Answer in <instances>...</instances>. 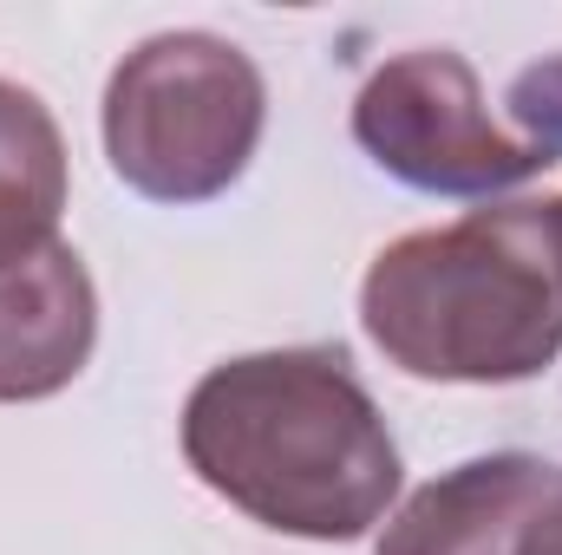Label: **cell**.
<instances>
[{
  "mask_svg": "<svg viewBox=\"0 0 562 555\" xmlns=\"http://www.w3.org/2000/svg\"><path fill=\"white\" fill-rule=\"evenodd\" d=\"M190 471L301 543H353L400 497V444L340 347L223 360L183 399Z\"/></svg>",
  "mask_w": 562,
  "mask_h": 555,
  "instance_id": "cell-1",
  "label": "cell"
},
{
  "mask_svg": "<svg viewBox=\"0 0 562 555\" xmlns=\"http://www.w3.org/2000/svg\"><path fill=\"white\" fill-rule=\"evenodd\" d=\"M360 327L386 366L438 386H517L562 353V216L550 203L471 209L373 256Z\"/></svg>",
  "mask_w": 562,
  "mask_h": 555,
  "instance_id": "cell-2",
  "label": "cell"
},
{
  "mask_svg": "<svg viewBox=\"0 0 562 555\" xmlns=\"http://www.w3.org/2000/svg\"><path fill=\"white\" fill-rule=\"evenodd\" d=\"M269 125L256 59L216 33H157L105 86V157L150 203L223 196Z\"/></svg>",
  "mask_w": 562,
  "mask_h": 555,
  "instance_id": "cell-3",
  "label": "cell"
},
{
  "mask_svg": "<svg viewBox=\"0 0 562 555\" xmlns=\"http://www.w3.org/2000/svg\"><path fill=\"white\" fill-rule=\"evenodd\" d=\"M360 150L425 196H497L543 177L557 157L491 112L477 72L451 46L386 59L353 99Z\"/></svg>",
  "mask_w": 562,
  "mask_h": 555,
  "instance_id": "cell-4",
  "label": "cell"
},
{
  "mask_svg": "<svg viewBox=\"0 0 562 555\" xmlns=\"http://www.w3.org/2000/svg\"><path fill=\"white\" fill-rule=\"evenodd\" d=\"M99 347V287L66 236L0 249V406L66 393Z\"/></svg>",
  "mask_w": 562,
  "mask_h": 555,
  "instance_id": "cell-5",
  "label": "cell"
},
{
  "mask_svg": "<svg viewBox=\"0 0 562 555\" xmlns=\"http://www.w3.org/2000/svg\"><path fill=\"white\" fill-rule=\"evenodd\" d=\"M562 503V471L530 451L471 457L431 477L380 530L373 555H517L524 536Z\"/></svg>",
  "mask_w": 562,
  "mask_h": 555,
  "instance_id": "cell-6",
  "label": "cell"
},
{
  "mask_svg": "<svg viewBox=\"0 0 562 555\" xmlns=\"http://www.w3.org/2000/svg\"><path fill=\"white\" fill-rule=\"evenodd\" d=\"M66 138L59 118L13 79H0V249L59 236Z\"/></svg>",
  "mask_w": 562,
  "mask_h": 555,
  "instance_id": "cell-7",
  "label": "cell"
},
{
  "mask_svg": "<svg viewBox=\"0 0 562 555\" xmlns=\"http://www.w3.org/2000/svg\"><path fill=\"white\" fill-rule=\"evenodd\" d=\"M517 555H562V503L537 523V530H530V536H524V550H517Z\"/></svg>",
  "mask_w": 562,
  "mask_h": 555,
  "instance_id": "cell-8",
  "label": "cell"
},
{
  "mask_svg": "<svg viewBox=\"0 0 562 555\" xmlns=\"http://www.w3.org/2000/svg\"><path fill=\"white\" fill-rule=\"evenodd\" d=\"M557 216H562V196H557Z\"/></svg>",
  "mask_w": 562,
  "mask_h": 555,
  "instance_id": "cell-9",
  "label": "cell"
}]
</instances>
